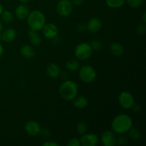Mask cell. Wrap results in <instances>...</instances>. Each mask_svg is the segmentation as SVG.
<instances>
[{
	"instance_id": "obj_14",
	"label": "cell",
	"mask_w": 146,
	"mask_h": 146,
	"mask_svg": "<svg viewBox=\"0 0 146 146\" xmlns=\"http://www.w3.org/2000/svg\"><path fill=\"white\" fill-rule=\"evenodd\" d=\"M29 8L27 4H21L15 9V17L19 20L27 19L29 14Z\"/></svg>"
},
{
	"instance_id": "obj_13",
	"label": "cell",
	"mask_w": 146,
	"mask_h": 146,
	"mask_svg": "<svg viewBox=\"0 0 146 146\" xmlns=\"http://www.w3.org/2000/svg\"><path fill=\"white\" fill-rule=\"evenodd\" d=\"M17 38V31L14 29L7 28L1 32V41L6 43H11Z\"/></svg>"
},
{
	"instance_id": "obj_39",
	"label": "cell",
	"mask_w": 146,
	"mask_h": 146,
	"mask_svg": "<svg viewBox=\"0 0 146 146\" xmlns=\"http://www.w3.org/2000/svg\"><path fill=\"white\" fill-rule=\"evenodd\" d=\"M1 41V33H0V41Z\"/></svg>"
},
{
	"instance_id": "obj_12",
	"label": "cell",
	"mask_w": 146,
	"mask_h": 146,
	"mask_svg": "<svg viewBox=\"0 0 146 146\" xmlns=\"http://www.w3.org/2000/svg\"><path fill=\"white\" fill-rule=\"evenodd\" d=\"M86 28L89 32L95 34V33L98 32L102 28V21L100 19L97 18V17L91 18L87 22Z\"/></svg>"
},
{
	"instance_id": "obj_9",
	"label": "cell",
	"mask_w": 146,
	"mask_h": 146,
	"mask_svg": "<svg viewBox=\"0 0 146 146\" xmlns=\"http://www.w3.org/2000/svg\"><path fill=\"white\" fill-rule=\"evenodd\" d=\"M24 131L30 136H36L41 133V128L40 124L37 121H27L24 125Z\"/></svg>"
},
{
	"instance_id": "obj_10",
	"label": "cell",
	"mask_w": 146,
	"mask_h": 146,
	"mask_svg": "<svg viewBox=\"0 0 146 146\" xmlns=\"http://www.w3.org/2000/svg\"><path fill=\"white\" fill-rule=\"evenodd\" d=\"M80 142L82 146H96L99 143V138L95 133H86L80 138Z\"/></svg>"
},
{
	"instance_id": "obj_34",
	"label": "cell",
	"mask_w": 146,
	"mask_h": 146,
	"mask_svg": "<svg viewBox=\"0 0 146 146\" xmlns=\"http://www.w3.org/2000/svg\"><path fill=\"white\" fill-rule=\"evenodd\" d=\"M3 54H4V48H3V46L0 44V58L2 56Z\"/></svg>"
},
{
	"instance_id": "obj_19",
	"label": "cell",
	"mask_w": 146,
	"mask_h": 146,
	"mask_svg": "<svg viewBox=\"0 0 146 146\" xmlns=\"http://www.w3.org/2000/svg\"><path fill=\"white\" fill-rule=\"evenodd\" d=\"M21 55L25 58H31L35 55V51L31 45L24 44L20 48Z\"/></svg>"
},
{
	"instance_id": "obj_16",
	"label": "cell",
	"mask_w": 146,
	"mask_h": 146,
	"mask_svg": "<svg viewBox=\"0 0 146 146\" xmlns=\"http://www.w3.org/2000/svg\"><path fill=\"white\" fill-rule=\"evenodd\" d=\"M46 74L50 78H56L61 74V69L58 64L55 63H51L49 64L46 66Z\"/></svg>"
},
{
	"instance_id": "obj_20",
	"label": "cell",
	"mask_w": 146,
	"mask_h": 146,
	"mask_svg": "<svg viewBox=\"0 0 146 146\" xmlns=\"http://www.w3.org/2000/svg\"><path fill=\"white\" fill-rule=\"evenodd\" d=\"M128 133V137L130 139L133 141H137L141 138V132L140 129L137 127H131V129L127 132Z\"/></svg>"
},
{
	"instance_id": "obj_35",
	"label": "cell",
	"mask_w": 146,
	"mask_h": 146,
	"mask_svg": "<svg viewBox=\"0 0 146 146\" xmlns=\"http://www.w3.org/2000/svg\"><path fill=\"white\" fill-rule=\"evenodd\" d=\"M143 24L146 23V13L144 12L143 14Z\"/></svg>"
},
{
	"instance_id": "obj_26",
	"label": "cell",
	"mask_w": 146,
	"mask_h": 146,
	"mask_svg": "<svg viewBox=\"0 0 146 146\" xmlns=\"http://www.w3.org/2000/svg\"><path fill=\"white\" fill-rule=\"evenodd\" d=\"M125 2L132 8L137 9L142 6L143 0H125Z\"/></svg>"
},
{
	"instance_id": "obj_7",
	"label": "cell",
	"mask_w": 146,
	"mask_h": 146,
	"mask_svg": "<svg viewBox=\"0 0 146 146\" xmlns=\"http://www.w3.org/2000/svg\"><path fill=\"white\" fill-rule=\"evenodd\" d=\"M118 103L124 109H131L135 104V98L131 93L128 91H122L118 96Z\"/></svg>"
},
{
	"instance_id": "obj_31",
	"label": "cell",
	"mask_w": 146,
	"mask_h": 146,
	"mask_svg": "<svg viewBox=\"0 0 146 146\" xmlns=\"http://www.w3.org/2000/svg\"><path fill=\"white\" fill-rule=\"evenodd\" d=\"M41 133L42 134L43 136L46 137V138H48V137H49L50 135H51V132H50L49 130L47 129V128H44V130L41 129Z\"/></svg>"
},
{
	"instance_id": "obj_5",
	"label": "cell",
	"mask_w": 146,
	"mask_h": 146,
	"mask_svg": "<svg viewBox=\"0 0 146 146\" xmlns=\"http://www.w3.org/2000/svg\"><path fill=\"white\" fill-rule=\"evenodd\" d=\"M93 54V49L88 43H81L76 46L74 55L79 61H85L91 58Z\"/></svg>"
},
{
	"instance_id": "obj_37",
	"label": "cell",
	"mask_w": 146,
	"mask_h": 146,
	"mask_svg": "<svg viewBox=\"0 0 146 146\" xmlns=\"http://www.w3.org/2000/svg\"><path fill=\"white\" fill-rule=\"evenodd\" d=\"M21 4H27V3L29 1V0H19Z\"/></svg>"
},
{
	"instance_id": "obj_25",
	"label": "cell",
	"mask_w": 146,
	"mask_h": 146,
	"mask_svg": "<svg viewBox=\"0 0 146 146\" xmlns=\"http://www.w3.org/2000/svg\"><path fill=\"white\" fill-rule=\"evenodd\" d=\"M90 46H91L93 51H99V50H101L102 48L103 44L100 40L95 39L91 41V44H90Z\"/></svg>"
},
{
	"instance_id": "obj_11",
	"label": "cell",
	"mask_w": 146,
	"mask_h": 146,
	"mask_svg": "<svg viewBox=\"0 0 146 146\" xmlns=\"http://www.w3.org/2000/svg\"><path fill=\"white\" fill-rule=\"evenodd\" d=\"M44 36L48 39H54L56 38L58 34V28L55 24L49 23L46 24L42 29Z\"/></svg>"
},
{
	"instance_id": "obj_30",
	"label": "cell",
	"mask_w": 146,
	"mask_h": 146,
	"mask_svg": "<svg viewBox=\"0 0 146 146\" xmlns=\"http://www.w3.org/2000/svg\"><path fill=\"white\" fill-rule=\"evenodd\" d=\"M43 146H58V143H57L56 142L53 141H46V142L42 144Z\"/></svg>"
},
{
	"instance_id": "obj_21",
	"label": "cell",
	"mask_w": 146,
	"mask_h": 146,
	"mask_svg": "<svg viewBox=\"0 0 146 146\" xmlns=\"http://www.w3.org/2000/svg\"><path fill=\"white\" fill-rule=\"evenodd\" d=\"M66 67L69 71L75 72L79 69L80 64L78 59H70L66 63Z\"/></svg>"
},
{
	"instance_id": "obj_28",
	"label": "cell",
	"mask_w": 146,
	"mask_h": 146,
	"mask_svg": "<svg viewBox=\"0 0 146 146\" xmlns=\"http://www.w3.org/2000/svg\"><path fill=\"white\" fill-rule=\"evenodd\" d=\"M68 146H81V142L80 139L78 138H73L69 140L67 143Z\"/></svg>"
},
{
	"instance_id": "obj_27",
	"label": "cell",
	"mask_w": 146,
	"mask_h": 146,
	"mask_svg": "<svg viewBox=\"0 0 146 146\" xmlns=\"http://www.w3.org/2000/svg\"><path fill=\"white\" fill-rule=\"evenodd\" d=\"M121 135L117 138V145H125L128 143V138L124 134H120Z\"/></svg>"
},
{
	"instance_id": "obj_22",
	"label": "cell",
	"mask_w": 146,
	"mask_h": 146,
	"mask_svg": "<svg viewBox=\"0 0 146 146\" xmlns=\"http://www.w3.org/2000/svg\"><path fill=\"white\" fill-rule=\"evenodd\" d=\"M1 19V21L7 24H9V23L12 22L14 20V15L11 11H9V10H4L1 13V16H0Z\"/></svg>"
},
{
	"instance_id": "obj_4",
	"label": "cell",
	"mask_w": 146,
	"mask_h": 146,
	"mask_svg": "<svg viewBox=\"0 0 146 146\" xmlns=\"http://www.w3.org/2000/svg\"><path fill=\"white\" fill-rule=\"evenodd\" d=\"M78 76L81 81L86 84H91L96 80L97 76L95 68L89 65H85L79 68Z\"/></svg>"
},
{
	"instance_id": "obj_23",
	"label": "cell",
	"mask_w": 146,
	"mask_h": 146,
	"mask_svg": "<svg viewBox=\"0 0 146 146\" xmlns=\"http://www.w3.org/2000/svg\"><path fill=\"white\" fill-rule=\"evenodd\" d=\"M106 5L111 9H118L125 4V0H106Z\"/></svg>"
},
{
	"instance_id": "obj_29",
	"label": "cell",
	"mask_w": 146,
	"mask_h": 146,
	"mask_svg": "<svg viewBox=\"0 0 146 146\" xmlns=\"http://www.w3.org/2000/svg\"><path fill=\"white\" fill-rule=\"evenodd\" d=\"M136 31L139 35H143L145 33V24H141L138 25Z\"/></svg>"
},
{
	"instance_id": "obj_17",
	"label": "cell",
	"mask_w": 146,
	"mask_h": 146,
	"mask_svg": "<svg viewBox=\"0 0 146 146\" xmlns=\"http://www.w3.org/2000/svg\"><path fill=\"white\" fill-rule=\"evenodd\" d=\"M72 101L75 108H78V109H84L86 108L88 105V98L84 96H76Z\"/></svg>"
},
{
	"instance_id": "obj_1",
	"label": "cell",
	"mask_w": 146,
	"mask_h": 146,
	"mask_svg": "<svg viewBox=\"0 0 146 146\" xmlns=\"http://www.w3.org/2000/svg\"><path fill=\"white\" fill-rule=\"evenodd\" d=\"M133 126V120L127 114L116 115L111 122V130L116 134H125Z\"/></svg>"
},
{
	"instance_id": "obj_24",
	"label": "cell",
	"mask_w": 146,
	"mask_h": 146,
	"mask_svg": "<svg viewBox=\"0 0 146 146\" xmlns=\"http://www.w3.org/2000/svg\"><path fill=\"white\" fill-rule=\"evenodd\" d=\"M76 130L77 132L80 134V135H84L87 132V130H88V126H87L86 123L85 122H78V124L76 125Z\"/></svg>"
},
{
	"instance_id": "obj_6",
	"label": "cell",
	"mask_w": 146,
	"mask_h": 146,
	"mask_svg": "<svg viewBox=\"0 0 146 146\" xmlns=\"http://www.w3.org/2000/svg\"><path fill=\"white\" fill-rule=\"evenodd\" d=\"M73 7L70 0H59L56 4V11L61 17H68L72 14Z\"/></svg>"
},
{
	"instance_id": "obj_33",
	"label": "cell",
	"mask_w": 146,
	"mask_h": 146,
	"mask_svg": "<svg viewBox=\"0 0 146 146\" xmlns=\"http://www.w3.org/2000/svg\"><path fill=\"white\" fill-rule=\"evenodd\" d=\"M132 108L133 109V111H135V112H139L140 110H141V106L138 105V104H136L135 103V104H134V105L133 106Z\"/></svg>"
},
{
	"instance_id": "obj_32",
	"label": "cell",
	"mask_w": 146,
	"mask_h": 146,
	"mask_svg": "<svg viewBox=\"0 0 146 146\" xmlns=\"http://www.w3.org/2000/svg\"><path fill=\"white\" fill-rule=\"evenodd\" d=\"M71 3L74 6H81L84 3V0H71Z\"/></svg>"
},
{
	"instance_id": "obj_3",
	"label": "cell",
	"mask_w": 146,
	"mask_h": 146,
	"mask_svg": "<svg viewBox=\"0 0 146 146\" xmlns=\"http://www.w3.org/2000/svg\"><path fill=\"white\" fill-rule=\"evenodd\" d=\"M78 88L74 81H66L60 85L58 93L61 98L65 101H72L78 95Z\"/></svg>"
},
{
	"instance_id": "obj_8",
	"label": "cell",
	"mask_w": 146,
	"mask_h": 146,
	"mask_svg": "<svg viewBox=\"0 0 146 146\" xmlns=\"http://www.w3.org/2000/svg\"><path fill=\"white\" fill-rule=\"evenodd\" d=\"M101 142L104 146H114L117 145L116 133H115L112 130L105 131L101 136Z\"/></svg>"
},
{
	"instance_id": "obj_36",
	"label": "cell",
	"mask_w": 146,
	"mask_h": 146,
	"mask_svg": "<svg viewBox=\"0 0 146 146\" xmlns=\"http://www.w3.org/2000/svg\"><path fill=\"white\" fill-rule=\"evenodd\" d=\"M3 29H4V27H3L2 21H1V20H0V33L2 32Z\"/></svg>"
},
{
	"instance_id": "obj_2",
	"label": "cell",
	"mask_w": 146,
	"mask_h": 146,
	"mask_svg": "<svg viewBox=\"0 0 146 146\" xmlns=\"http://www.w3.org/2000/svg\"><path fill=\"white\" fill-rule=\"evenodd\" d=\"M27 19L30 29L34 31H41L46 24L45 15L38 10H33L32 11H30Z\"/></svg>"
},
{
	"instance_id": "obj_15",
	"label": "cell",
	"mask_w": 146,
	"mask_h": 146,
	"mask_svg": "<svg viewBox=\"0 0 146 146\" xmlns=\"http://www.w3.org/2000/svg\"><path fill=\"white\" fill-rule=\"evenodd\" d=\"M28 36L32 46H38L42 43V37L37 31L30 29L28 32Z\"/></svg>"
},
{
	"instance_id": "obj_38",
	"label": "cell",
	"mask_w": 146,
	"mask_h": 146,
	"mask_svg": "<svg viewBox=\"0 0 146 146\" xmlns=\"http://www.w3.org/2000/svg\"><path fill=\"white\" fill-rule=\"evenodd\" d=\"M3 11H4V8H3V6L2 4H1V3L0 2V16H1V13H2Z\"/></svg>"
},
{
	"instance_id": "obj_18",
	"label": "cell",
	"mask_w": 146,
	"mask_h": 146,
	"mask_svg": "<svg viewBox=\"0 0 146 146\" xmlns=\"http://www.w3.org/2000/svg\"><path fill=\"white\" fill-rule=\"evenodd\" d=\"M124 47L120 43L114 42L109 46V51L114 56H121L124 54Z\"/></svg>"
}]
</instances>
